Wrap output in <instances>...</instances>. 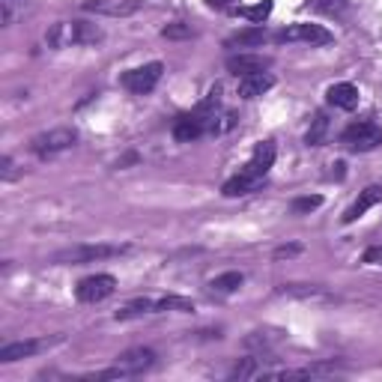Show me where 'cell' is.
Segmentation results:
<instances>
[{
    "mask_svg": "<svg viewBox=\"0 0 382 382\" xmlns=\"http://www.w3.org/2000/svg\"><path fill=\"white\" fill-rule=\"evenodd\" d=\"M242 281H245V278H242V272H224V275H218V278L209 281V290L218 293V296H230V293L239 290Z\"/></svg>",
    "mask_w": 382,
    "mask_h": 382,
    "instance_id": "18",
    "label": "cell"
},
{
    "mask_svg": "<svg viewBox=\"0 0 382 382\" xmlns=\"http://www.w3.org/2000/svg\"><path fill=\"white\" fill-rule=\"evenodd\" d=\"M125 251H129V245H108V242H96V245L63 248L57 254H51V263H57V266H84V263L120 257V254H125Z\"/></svg>",
    "mask_w": 382,
    "mask_h": 382,
    "instance_id": "3",
    "label": "cell"
},
{
    "mask_svg": "<svg viewBox=\"0 0 382 382\" xmlns=\"http://www.w3.org/2000/svg\"><path fill=\"white\" fill-rule=\"evenodd\" d=\"M296 254H302V245H281V248H275V260L296 257Z\"/></svg>",
    "mask_w": 382,
    "mask_h": 382,
    "instance_id": "28",
    "label": "cell"
},
{
    "mask_svg": "<svg viewBox=\"0 0 382 382\" xmlns=\"http://www.w3.org/2000/svg\"><path fill=\"white\" fill-rule=\"evenodd\" d=\"M281 296H296V299H314V296H323L320 286H307V284H284L278 286Z\"/></svg>",
    "mask_w": 382,
    "mask_h": 382,
    "instance_id": "23",
    "label": "cell"
},
{
    "mask_svg": "<svg viewBox=\"0 0 382 382\" xmlns=\"http://www.w3.org/2000/svg\"><path fill=\"white\" fill-rule=\"evenodd\" d=\"M362 260H365V263H382V245H374V248H367Z\"/></svg>",
    "mask_w": 382,
    "mask_h": 382,
    "instance_id": "30",
    "label": "cell"
},
{
    "mask_svg": "<svg viewBox=\"0 0 382 382\" xmlns=\"http://www.w3.org/2000/svg\"><path fill=\"white\" fill-rule=\"evenodd\" d=\"M206 3H209V6H227L230 0H206Z\"/></svg>",
    "mask_w": 382,
    "mask_h": 382,
    "instance_id": "32",
    "label": "cell"
},
{
    "mask_svg": "<svg viewBox=\"0 0 382 382\" xmlns=\"http://www.w3.org/2000/svg\"><path fill=\"white\" fill-rule=\"evenodd\" d=\"M144 314H155V302L153 299H135L129 302L125 307H120V311L114 314V320H135V316H144Z\"/></svg>",
    "mask_w": 382,
    "mask_h": 382,
    "instance_id": "19",
    "label": "cell"
},
{
    "mask_svg": "<svg viewBox=\"0 0 382 382\" xmlns=\"http://www.w3.org/2000/svg\"><path fill=\"white\" fill-rule=\"evenodd\" d=\"M153 365H155V353L150 346H135L116 356V367L123 370V376H137L144 370H150Z\"/></svg>",
    "mask_w": 382,
    "mask_h": 382,
    "instance_id": "10",
    "label": "cell"
},
{
    "mask_svg": "<svg viewBox=\"0 0 382 382\" xmlns=\"http://www.w3.org/2000/svg\"><path fill=\"white\" fill-rule=\"evenodd\" d=\"M275 155H278V150H275V141H260L257 146H254V155L248 158V165L242 167V171L233 179H227V183L221 185V194H224V197H242V194L257 191L260 183L266 179V174L272 171Z\"/></svg>",
    "mask_w": 382,
    "mask_h": 382,
    "instance_id": "1",
    "label": "cell"
},
{
    "mask_svg": "<svg viewBox=\"0 0 382 382\" xmlns=\"http://www.w3.org/2000/svg\"><path fill=\"white\" fill-rule=\"evenodd\" d=\"M162 36H165V39H191V36H194V30H191V24H183V21H174V24L162 27Z\"/></svg>",
    "mask_w": 382,
    "mask_h": 382,
    "instance_id": "25",
    "label": "cell"
},
{
    "mask_svg": "<svg viewBox=\"0 0 382 382\" xmlns=\"http://www.w3.org/2000/svg\"><path fill=\"white\" fill-rule=\"evenodd\" d=\"M326 99L328 105H335V108H341V111H356L358 108V87L356 84H332L326 93Z\"/></svg>",
    "mask_w": 382,
    "mask_h": 382,
    "instance_id": "15",
    "label": "cell"
},
{
    "mask_svg": "<svg viewBox=\"0 0 382 382\" xmlns=\"http://www.w3.org/2000/svg\"><path fill=\"white\" fill-rule=\"evenodd\" d=\"M257 376H260L257 358H242V362L230 370V379H257Z\"/></svg>",
    "mask_w": 382,
    "mask_h": 382,
    "instance_id": "24",
    "label": "cell"
},
{
    "mask_svg": "<svg viewBox=\"0 0 382 382\" xmlns=\"http://www.w3.org/2000/svg\"><path fill=\"white\" fill-rule=\"evenodd\" d=\"M0 167H3V171H0V174H3V179H13L15 176V171H13V158H3V162H0Z\"/></svg>",
    "mask_w": 382,
    "mask_h": 382,
    "instance_id": "31",
    "label": "cell"
},
{
    "mask_svg": "<svg viewBox=\"0 0 382 382\" xmlns=\"http://www.w3.org/2000/svg\"><path fill=\"white\" fill-rule=\"evenodd\" d=\"M155 311H179V314H191L194 311V302L183 299V296H165V299L155 302Z\"/></svg>",
    "mask_w": 382,
    "mask_h": 382,
    "instance_id": "22",
    "label": "cell"
},
{
    "mask_svg": "<svg viewBox=\"0 0 382 382\" xmlns=\"http://www.w3.org/2000/svg\"><path fill=\"white\" fill-rule=\"evenodd\" d=\"M63 337H42V341H15V344H6L0 346V365H13L18 358H27V356H36L42 349H48L51 344H60Z\"/></svg>",
    "mask_w": 382,
    "mask_h": 382,
    "instance_id": "11",
    "label": "cell"
},
{
    "mask_svg": "<svg viewBox=\"0 0 382 382\" xmlns=\"http://www.w3.org/2000/svg\"><path fill=\"white\" fill-rule=\"evenodd\" d=\"M278 45H290V42H302V45H332L335 36H332V30H326L323 24H307V21H299V24H290V27H284L278 30V33L272 36Z\"/></svg>",
    "mask_w": 382,
    "mask_h": 382,
    "instance_id": "4",
    "label": "cell"
},
{
    "mask_svg": "<svg viewBox=\"0 0 382 382\" xmlns=\"http://www.w3.org/2000/svg\"><path fill=\"white\" fill-rule=\"evenodd\" d=\"M323 206V197L320 194H311V197H296L293 200V212L296 215H305V212H314Z\"/></svg>",
    "mask_w": 382,
    "mask_h": 382,
    "instance_id": "26",
    "label": "cell"
},
{
    "mask_svg": "<svg viewBox=\"0 0 382 382\" xmlns=\"http://www.w3.org/2000/svg\"><path fill=\"white\" fill-rule=\"evenodd\" d=\"M316 6L326 9V13H341V9H344V0H316Z\"/></svg>",
    "mask_w": 382,
    "mask_h": 382,
    "instance_id": "29",
    "label": "cell"
},
{
    "mask_svg": "<svg viewBox=\"0 0 382 382\" xmlns=\"http://www.w3.org/2000/svg\"><path fill=\"white\" fill-rule=\"evenodd\" d=\"M269 66H272V60L263 57V54H233V57H227V72L236 78L260 75V72H266Z\"/></svg>",
    "mask_w": 382,
    "mask_h": 382,
    "instance_id": "13",
    "label": "cell"
},
{
    "mask_svg": "<svg viewBox=\"0 0 382 382\" xmlns=\"http://www.w3.org/2000/svg\"><path fill=\"white\" fill-rule=\"evenodd\" d=\"M266 39H269L266 27L251 24V27H245V30H239V33H233V36L224 42V48H257V45H263Z\"/></svg>",
    "mask_w": 382,
    "mask_h": 382,
    "instance_id": "17",
    "label": "cell"
},
{
    "mask_svg": "<svg viewBox=\"0 0 382 382\" xmlns=\"http://www.w3.org/2000/svg\"><path fill=\"white\" fill-rule=\"evenodd\" d=\"M75 144H78V132L69 129V125H60V129H51V132L36 135L33 141H30V150H33L36 155H42V158H51V155H57V153L72 150Z\"/></svg>",
    "mask_w": 382,
    "mask_h": 382,
    "instance_id": "6",
    "label": "cell"
},
{
    "mask_svg": "<svg viewBox=\"0 0 382 382\" xmlns=\"http://www.w3.org/2000/svg\"><path fill=\"white\" fill-rule=\"evenodd\" d=\"M102 39H105L102 27L90 24V21H57L45 33L48 48H54V51L72 48V45H96V42H102Z\"/></svg>",
    "mask_w": 382,
    "mask_h": 382,
    "instance_id": "2",
    "label": "cell"
},
{
    "mask_svg": "<svg viewBox=\"0 0 382 382\" xmlns=\"http://www.w3.org/2000/svg\"><path fill=\"white\" fill-rule=\"evenodd\" d=\"M341 144L353 153H370V150H376V146H382V125H376L374 120L353 123L344 129Z\"/></svg>",
    "mask_w": 382,
    "mask_h": 382,
    "instance_id": "5",
    "label": "cell"
},
{
    "mask_svg": "<svg viewBox=\"0 0 382 382\" xmlns=\"http://www.w3.org/2000/svg\"><path fill=\"white\" fill-rule=\"evenodd\" d=\"M165 75V63H146V66H137V69H129L123 75V87L135 93V96H146V93H153L155 90V84L162 81Z\"/></svg>",
    "mask_w": 382,
    "mask_h": 382,
    "instance_id": "8",
    "label": "cell"
},
{
    "mask_svg": "<svg viewBox=\"0 0 382 382\" xmlns=\"http://www.w3.org/2000/svg\"><path fill=\"white\" fill-rule=\"evenodd\" d=\"M236 123H239V116L233 114V111L218 114V116H215V125H212V135H224V132H230Z\"/></svg>",
    "mask_w": 382,
    "mask_h": 382,
    "instance_id": "27",
    "label": "cell"
},
{
    "mask_svg": "<svg viewBox=\"0 0 382 382\" xmlns=\"http://www.w3.org/2000/svg\"><path fill=\"white\" fill-rule=\"evenodd\" d=\"M218 116V114H215ZM215 116H209L204 111H191V114H183V116H176V123H174V137L179 144H191V141H197V137H204V135H212V125H215Z\"/></svg>",
    "mask_w": 382,
    "mask_h": 382,
    "instance_id": "7",
    "label": "cell"
},
{
    "mask_svg": "<svg viewBox=\"0 0 382 382\" xmlns=\"http://www.w3.org/2000/svg\"><path fill=\"white\" fill-rule=\"evenodd\" d=\"M376 204H382V188H379V185H370V188H365L362 194H358V197L353 200V206H349V209L344 212L341 221H344V224H353V221H358L367 209H374Z\"/></svg>",
    "mask_w": 382,
    "mask_h": 382,
    "instance_id": "14",
    "label": "cell"
},
{
    "mask_svg": "<svg viewBox=\"0 0 382 382\" xmlns=\"http://www.w3.org/2000/svg\"><path fill=\"white\" fill-rule=\"evenodd\" d=\"M116 293V278L108 272H102V275H90V278H84L78 286H75V296H78V302L84 305H96V302H105L108 296Z\"/></svg>",
    "mask_w": 382,
    "mask_h": 382,
    "instance_id": "9",
    "label": "cell"
},
{
    "mask_svg": "<svg viewBox=\"0 0 382 382\" xmlns=\"http://www.w3.org/2000/svg\"><path fill=\"white\" fill-rule=\"evenodd\" d=\"M328 116L326 114H316L314 120H311V129H307V135H305V144L307 146H323L326 144V137H328Z\"/></svg>",
    "mask_w": 382,
    "mask_h": 382,
    "instance_id": "21",
    "label": "cell"
},
{
    "mask_svg": "<svg viewBox=\"0 0 382 382\" xmlns=\"http://www.w3.org/2000/svg\"><path fill=\"white\" fill-rule=\"evenodd\" d=\"M81 9L96 15H108V18H125L137 13V0H84Z\"/></svg>",
    "mask_w": 382,
    "mask_h": 382,
    "instance_id": "12",
    "label": "cell"
},
{
    "mask_svg": "<svg viewBox=\"0 0 382 382\" xmlns=\"http://www.w3.org/2000/svg\"><path fill=\"white\" fill-rule=\"evenodd\" d=\"M275 87V78L269 72H260V75H248V78H239V99H257L266 90Z\"/></svg>",
    "mask_w": 382,
    "mask_h": 382,
    "instance_id": "16",
    "label": "cell"
},
{
    "mask_svg": "<svg viewBox=\"0 0 382 382\" xmlns=\"http://www.w3.org/2000/svg\"><path fill=\"white\" fill-rule=\"evenodd\" d=\"M233 15L248 18L251 24H263V21L272 15V0H260V3H254V6H236L233 9Z\"/></svg>",
    "mask_w": 382,
    "mask_h": 382,
    "instance_id": "20",
    "label": "cell"
}]
</instances>
